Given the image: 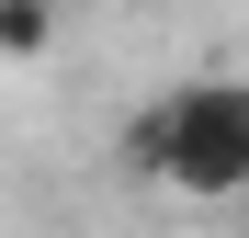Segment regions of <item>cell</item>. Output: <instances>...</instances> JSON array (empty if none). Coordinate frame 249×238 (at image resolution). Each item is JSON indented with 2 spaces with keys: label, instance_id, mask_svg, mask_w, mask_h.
Wrapping results in <instances>:
<instances>
[{
  "label": "cell",
  "instance_id": "6da1fadb",
  "mask_svg": "<svg viewBox=\"0 0 249 238\" xmlns=\"http://www.w3.org/2000/svg\"><path fill=\"white\" fill-rule=\"evenodd\" d=\"M113 159L193 204H249V79H181L113 125Z\"/></svg>",
  "mask_w": 249,
  "mask_h": 238
},
{
  "label": "cell",
  "instance_id": "7a4b0ae2",
  "mask_svg": "<svg viewBox=\"0 0 249 238\" xmlns=\"http://www.w3.org/2000/svg\"><path fill=\"white\" fill-rule=\"evenodd\" d=\"M57 46V0H0V57H46Z\"/></svg>",
  "mask_w": 249,
  "mask_h": 238
}]
</instances>
